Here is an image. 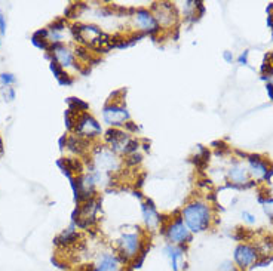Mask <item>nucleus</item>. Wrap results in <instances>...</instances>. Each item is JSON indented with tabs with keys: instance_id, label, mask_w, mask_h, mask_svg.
I'll list each match as a JSON object with an SVG mask.
<instances>
[{
	"instance_id": "obj_15",
	"label": "nucleus",
	"mask_w": 273,
	"mask_h": 271,
	"mask_svg": "<svg viewBox=\"0 0 273 271\" xmlns=\"http://www.w3.org/2000/svg\"><path fill=\"white\" fill-rule=\"evenodd\" d=\"M250 165H251V170H253V174H254L257 178H260V177H264V175H266L267 167H266V165H264L261 160H258L257 157H253V159H250Z\"/></svg>"
},
{
	"instance_id": "obj_1",
	"label": "nucleus",
	"mask_w": 273,
	"mask_h": 271,
	"mask_svg": "<svg viewBox=\"0 0 273 271\" xmlns=\"http://www.w3.org/2000/svg\"><path fill=\"white\" fill-rule=\"evenodd\" d=\"M183 219L190 231L193 233L205 231L209 227V221H211V212L208 205L202 202H193L187 205L183 211Z\"/></svg>"
},
{
	"instance_id": "obj_22",
	"label": "nucleus",
	"mask_w": 273,
	"mask_h": 271,
	"mask_svg": "<svg viewBox=\"0 0 273 271\" xmlns=\"http://www.w3.org/2000/svg\"><path fill=\"white\" fill-rule=\"evenodd\" d=\"M225 57H226V60H227V61H232V58H230L229 52H226V54H225Z\"/></svg>"
},
{
	"instance_id": "obj_5",
	"label": "nucleus",
	"mask_w": 273,
	"mask_h": 271,
	"mask_svg": "<svg viewBox=\"0 0 273 271\" xmlns=\"http://www.w3.org/2000/svg\"><path fill=\"white\" fill-rule=\"evenodd\" d=\"M76 131L82 136H94V135L101 132V128L98 126V123L91 116L83 114V116L79 117V120L76 123Z\"/></svg>"
},
{
	"instance_id": "obj_18",
	"label": "nucleus",
	"mask_w": 273,
	"mask_h": 271,
	"mask_svg": "<svg viewBox=\"0 0 273 271\" xmlns=\"http://www.w3.org/2000/svg\"><path fill=\"white\" fill-rule=\"evenodd\" d=\"M264 212H266L269 216L273 218V200H267V202H264Z\"/></svg>"
},
{
	"instance_id": "obj_13",
	"label": "nucleus",
	"mask_w": 273,
	"mask_h": 271,
	"mask_svg": "<svg viewBox=\"0 0 273 271\" xmlns=\"http://www.w3.org/2000/svg\"><path fill=\"white\" fill-rule=\"evenodd\" d=\"M144 219H145V224H147L148 228H156L158 224H159V221H161L158 212L150 205L144 206Z\"/></svg>"
},
{
	"instance_id": "obj_6",
	"label": "nucleus",
	"mask_w": 273,
	"mask_h": 271,
	"mask_svg": "<svg viewBox=\"0 0 273 271\" xmlns=\"http://www.w3.org/2000/svg\"><path fill=\"white\" fill-rule=\"evenodd\" d=\"M128 111L120 105H109L104 110V120L110 125H123L128 120Z\"/></svg>"
},
{
	"instance_id": "obj_8",
	"label": "nucleus",
	"mask_w": 273,
	"mask_h": 271,
	"mask_svg": "<svg viewBox=\"0 0 273 271\" xmlns=\"http://www.w3.org/2000/svg\"><path fill=\"white\" fill-rule=\"evenodd\" d=\"M120 261L114 254H103L98 258L94 271H119Z\"/></svg>"
},
{
	"instance_id": "obj_16",
	"label": "nucleus",
	"mask_w": 273,
	"mask_h": 271,
	"mask_svg": "<svg viewBox=\"0 0 273 271\" xmlns=\"http://www.w3.org/2000/svg\"><path fill=\"white\" fill-rule=\"evenodd\" d=\"M15 77L12 75H9V73H3V75H0V82H2L5 86H9L12 83H15Z\"/></svg>"
},
{
	"instance_id": "obj_14",
	"label": "nucleus",
	"mask_w": 273,
	"mask_h": 271,
	"mask_svg": "<svg viewBox=\"0 0 273 271\" xmlns=\"http://www.w3.org/2000/svg\"><path fill=\"white\" fill-rule=\"evenodd\" d=\"M229 177H230V180H232L233 182H236V184H242L243 181H246V169H245L243 166L236 165V166L230 167V170H229Z\"/></svg>"
},
{
	"instance_id": "obj_4",
	"label": "nucleus",
	"mask_w": 273,
	"mask_h": 271,
	"mask_svg": "<svg viewBox=\"0 0 273 271\" xmlns=\"http://www.w3.org/2000/svg\"><path fill=\"white\" fill-rule=\"evenodd\" d=\"M235 262L241 268H248L258 259V252L250 244H239L235 249Z\"/></svg>"
},
{
	"instance_id": "obj_11",
	"label": "nucleus",
	"mask_w": 273,
	"mask_h": 271,
	"mask_svg": "<svg viewBox=\"0 0 273 271\" xmlns=\"http://www.w3.org/2000/svg\"><path fill=\"white\" fill-rule=\"evenodd\" d=\"M135 22H137V26L141 27L143 30H155L156 29L155 16L148 11H145V9H140L135 14Z\"/></svg>"
},
{
	"instance_id": "obj_7",
	"label": "nucleus",
	"mask_w": 273,
	"mask_h": 271,
	"mask_svg": "<svg viewBox=\"0 0 273 271\" xmlns=\"http://www.w3.org/2000/svg\"><path fill=\"white\" fill-rule=\"evenodd\" d=\"M95 163L98 170H103V172H109L117 167V159L113 153H110L109 150H98V154L95 156Z\"/></svg>"
},
{
	"instance_id": "obj_12",
	"label": "nucleus",
	"mask_w": 273,
	"mask_h": 271,
	"mask_svg": "<svg viewBox=\"0 0 273 271\" xmlns=\"http://www.w3.org/2000/svg\"><path fill=\"white\" fill-rule=\"evenodd\" d=\"M54 52H55V62H58L61 67H68L73 64V55L67 47L61 45H55Z\"/></svg>"
},
{
	"instance_id": "obj_21",
	"label": "nucleus",
	"mask_w": 273,
	"mask_h": 271,
	"mask_svg": "<svg viewBox=\"0 0 273 271\" xmlns=\"http://www.w3.org/2000/svg\"><path fill=\"white\" fill-rule=\"evenodd\" d=\"M242 216H243V218H245V221H248V223H250V224H253L254 221H256V219H254V216H253V215H250L248 212H243V213H242Z\"/></svg>"
},
{
	"instance_id": "obj_9",
	"label": "nucleus",
	"mask_w": 273,
	"mask_h": 271,
	"mask_svg": "<svg viewBox=\"0 0 273 271\" xmlns=\"http://www.w3.org/2000/svg\"><path fill=\"white\" fill-rule=\"evenodd\" d=\"M155 11H156L155 19L158 22H161L162 26H171V24L176 21V12H174V8L169 3L158 5V6H155Z\"/></svg>"
},
{
	"instance_id": "obj_19",
	"label": "nucleus",
	"mask_w": 273,
	"mask_h": 271,
	"mask_svg": "<svg viewBox=\"0 0 273 271\" xmlns=\"http://www.w3.org/2000/svg\"><path fill=\"white\" fill-rule=\"evenodd\" d=\"M6 33V24H5V16L3 14L0 12V34H5Z\"/></svg>"
},
{
	"instance_id": "obj_17",
	"label": "nucleus",
	"mask_w": 273,
	"mask_h": 271,
	"mask_svg": "<svg viewBox=\"0 0 273 271\" xmlns=\"http://www.w3.org/2000/svg\"><path fill=\"white\" fill-rule=\"evenodd\" d=\"M2 93H3V96L6 98V101H12L14 98H15V92H14V89L9 88V86H3V88H2Z\"/></svg>"
},
{
	"instance_id": "obj_10",
	"label": "nucleus",
	"mask_w": 273,
	"mask_h": 271,
	"mask_svg": "<svg viewBox=\"0 0 273 271\" xmlns=\"http://www.w3.org/2000/svg\"><path fill=\"white\" fill-rule=\"evenodd\" d=\"M165 254L166 256L169 258L171 261V267H172V271H180L183 264H184V252L181 248H178V246H166L165 248Z\"/></svg>"
},
{
	"instance_id": "obj_20",
	"label": "nucleus",
	"mask_w": 273,
	"mask_h": 271,
	"mask_svg": "<svg viewBox=\"0 0 273 271\" xmlns=\"http://www.w3.org/2000/svg\"><path fill=\"white\" fill-rule=\"evenodd\" d=\"M221 271H236V270H235L233 264H230V262H225V264L221 265Z\"/></svg>"
},
{
	"instance_id": "obj_2",
	"label": "nucleus",
	"mask_w": 273,
	"mask_h": 271,
	"mask_svg": "<svg viewBox=\"0 0 273 271\" xmlns=\"http://www.w3.org/2000/svg\"><path fill=\"white\" fill-rule=\"evenodd\" d=\"M117 248H119V254L123 259L131 261V259H135L141 254L143 241H141L140 236H137L134 233H127L119 239Z\"/></svg>"
},
{
	"instance_id": "obj_3",
	"label": "nucleus",
	"mask_w": 273,
	"mask_h": 271,
	"mask_svg": "<svg viewBox=\"0 0 273 271\" xmlns=\"http://www.w3.org/2000/svg\"><path fill=\"white\" fill-rule=\"evenodd\" d=\"M166 239L171 243H174V244H183L187 240H190V230L183 223V219L178 218L177 221H174L172 224L168 226V228H166Z\"/></svg>"
}]
</instances>
